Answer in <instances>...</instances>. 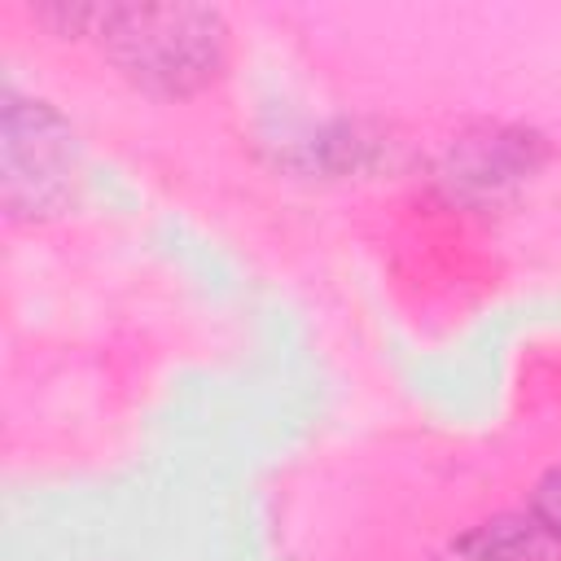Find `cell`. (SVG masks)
Listing matches in <instances>:
<instances>
[{
  "mask_svg": "<svg viewBox=\"0 0 561 561\" xmlns=\"http://www.w3.org/2000/svg\"><path fill=\"white\" fill-rule=\"evenodd\" d=\"M39 18L92 35L136 88L153 96H193L210 88L228 57V26L206 4H61Z\"/></svg>",
  "mask_w": 561,
  "mask_h": 561,
  "instance_id": "6da1fadb",
  "label": "cell"
},
{
  "mask_svg": "<svg viewBox=\"0 0 561 561\" xmlns=\"http://www.w3.org/2000/svg\"><path fill=\"white\" fill-rule=\"evenodd\" d=\"M79 180V145L70 123L44 105L4 96L0 114V188L4 206L18 219H44L57 215L75 197Z\"/></svg>",
  "mask_w": 561,
  "mask_h": 561,
  "instance_id": "7a4b0ae2",
  "label": "cell"
},
{
  "mask_svg": "<svg viewBox=\"0 0 561 561\" xmlns=\"http://www.w3.org/2000/svg\"><path fill=\"white\" fill-rule=\"evenodd\" d=\"M473 561H557L561 539H552L530 513L526 517H495L482 522L465 543Z\"/></svg>",
  "mask_w": 561,
  "mask_h": 561,
  "instance_id": "3957f363",
  "label": "cell"
},
{
  "mask_svg": "<svg viewBox=\"0 0 561 561\" xmlns=\"http://www.w3.org/2000/svg\"><path fill=\"white\" fill-rule=\"evenodd\" d=\"M530 517H535L552 539H561V465L548 469V473L535 482V491H530Z\"/></svg>",
  "mask_w": 561,
  "mask_h": 561,
  "instance_id": "277c9868",
  "label": "cell"
}]
</instances>
